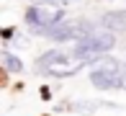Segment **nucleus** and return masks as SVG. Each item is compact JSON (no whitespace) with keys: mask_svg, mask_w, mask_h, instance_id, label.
<instances>
[{"mask_svg":"<svg viewBox=\"0 0 126 116\" xmlns=\"http://www.w3.org/2000/svg\"><path fill=\"white\" fill-rule=\"evenodd\" d=\"M26 26L31 34L36 36H47L49 28H54L57 23L64 21V5L62 3H54V0H36L33 5L26 8V16H23Z\"/></svg>","mask_w":126,"mask_h":116,"instance_id":"1","label":"nucleus"},{"mask_svg":"<svg viewBox=\"0 0 126 116\" xmlns=\"http://www.w3.org/2000/svg\"><path fill=\"white\" fill-rule=\"evenodd\" d=\"M88 62L82 57H77L75 52H64V49H49L44 52L36 59V70L44 75H51V77H72L82 70Z\"/></svg>","mask_w":126,"mask_h":116,"instance_id":"2","label":"nucleus"},{"mask_svg":"<svg viewBox=\"0 0 126 116\" xmlns=\"http://www.w3.org/2000/svg\"><path fill=\"white\" fill-rule=\"evenodd\" d=\"M116 46V34L108 31V28H93L90 34H85L80 41H75V46H72V52H75L77 57H82L85 62H95L98 57L108 54V52Z\"/></svg>","mask_w":126,"mask_h":116,"instance_id":"3","label":"nucleus"},{"mask_svg":"<svg viewBox=\"0 0 126 116\" xmlns=\"http://www.w3.org/2000/svg\"><path fill=\"white\" fill-rule=\"evenodd\" d=\"M90 83L95 85L98 90H118V88H126L124 83V67L116 57H108L103 54L93 62L90 67Z\"/></svg>","mask_w":126,"mask_h":116,"instance_id":"4","label":"nucleus"},{"mask_svg":"<svg viewBox=\"0 0 126 116\" xmlns=\"http://www.w3.org/2000/svg\"><path fill=\"white\" fill-rule=\"evenodd\" d=\"M100 23H93L88 18H64L62 23H57L54 28H49V34L44 39L49 41H57V44H75L85 34H90L93 28H98Z\"/></svg>","mask_w":126,"mask_h":116,"instance_id":"5","label":"nucleus"},{"mask_svg":"<svg viewBox=\"0 0 126 116\" xmlns=\"http://www.w3.org/2000/svg\"><path fill=\"white\" fill-rule=\"evenodd\" d=\"M98 23L113 34H121V31H126V10H108L98 18Z\"/></svg>","mask_w":126,"mask_h":116,"instance_id":"6","label":"nucleus"},{"mask_svg":"<svg viewBox=\"0 0 126 116\" xmlns=\"http://www.w3.org/2000/svg\"><path fill=\"white\" fill-rule=\"evenodd\" d=\"M0 59H3V65L8 72H23V62H21V57H16L13 52H0Z\"/></svg>","mask_w":126,"mask_h":116,"instance_id":"7","label":"nucleus"},{"mask_svg":"<svg viewBox=\"0 0 126 116\" xmlns=\"http://www.w3.org/2000/svg\"><path fill=\"white\" fill-rule=\"evenodd\" d=\"M0 36H3V41H10V39H13V28H3Z\"/></svg>","mask_w":126,"mask_h":116,"instance_id":"8","label":"nucleus"},{"mask_svg":"<svg viewBox=\"0 0 126 116\" xmlns=\"http://www.w3.org/2000/svg\"><path fill=\"white\" fill-rule=\"evenodd\" d=\"M54 3H62V5H67V3H77V0H54Z\"/></svg>","mask_w":126,"mask_h":116,"instance_id":"9","label":"nucleus"},{"mask_svg":"<svg viewBox=\"0 0 126 116\" xmlns=\"http://www.w3.org/2000/svg\"><path fill=\"white\" fill-rule=\"evenodd\" d=\"M121 67H124V83H126V57H124V65Z\"/></svg>","mask_w":126,"mask_h":116,"instance_id":"10","label":"nucleus"}]
</instances>
